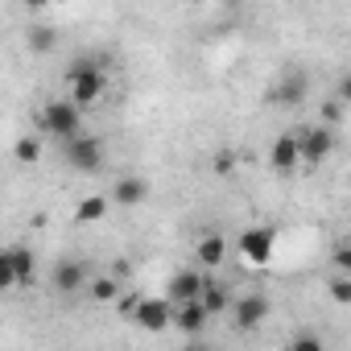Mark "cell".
I'll list each match as a JSON object with an SVG mask.
<instances>
[{
  "label": "cell",
  "instance_id": "1",
  "mask_svg": "<svg viewBox=\"0 0 351 351\" xmlns=\"http://www.w3.org/2000/svg\"><path fill=\"white\" fill-rule=\"evenodd\" d=\"M38 124H42V132L66 141V136L83 132V108H79L75 99H50V104L38 112Z\"/></svg>",
  "mask_w": 351,
  "mask_h": 351
},
{
  "label": "cell",
  "instance_id": "2",
  "mask_svg": "<svg viewBox=\"0 0 351 351\" xmlns=\"http://www.w3.org/2000/svg\"><path fill=\"white\" fill-rule=\"evenodd\" d=\"M66 83H71V99H75L79 108H91V104H99V95H104V87H108L104 71H99L95 62H87V58L71 62V71H66Z\"/></svg>",
  "mask_w": 351,
  "mask_h": 351
},
{
  "label": "cell",
  "instance_id": "3",
  "mask_svg": "<svg viewBox=\"0 0 351 351\" xmlns=\"http://www.w3.org/2000/svg\"><path fill=\"white\" fill-rule=\"evenodd\" d=\"M62 157H66L71 169H79V173H95V169L104 165V141H99V136H83V132H75V136H66Z\"/></svg>",
  "mask_w": 351,
  "mask_h": 351
},
{
  "label": "cell",
  "instance_id": "4",
  "mask_svg": "<svg viewBox=\"0 0 351 351\" xmlns=\"http://www.w3.org/2000/svg\"><path fill=\"white\" fill-rule=\"evenodd\" d=\"M330 153H335V132H330V124H318V128H310V132L298 136V157H302V161L318 165V161H326Z\"/></svg>",
  "mask_w": 351,
  "mask_h": 351
},
{
  "label": "cell",
  "instance_id": "5",
  "mask_svg": "<svg viewBox=\"0 0 351 351\" xmlns=\"http://www.w3.org/2000/svg\"><path fill=\"white\" fill-rule=\"evenodd\" d=\"M273 248H277V232L273 228H248L240 236V252L248 265H269L273 261Z\"/></svg>",
  "mask_w": 351,
  "mask_h": 351
},
{
  "label": "cell",
  "instance_id": "6",
  "mask_svg": "<svg viewBox=\"0 0 351 351\" xmlns=\"http://www.w3.org/2000/svg\"><path fill=\"white\" fill-rule=\"evenodd\" d=\"M169 314H173V310H169V298H141L128 318H132L141 330H165V326H169Z\"/></svg>",
  "mask_w": 351,
  "mask_h": 351
},
{
  "label": "cell",
  "instance_id": "7",
  "mask_svg": "<svg viewBox=\"0 0 351 351\" xmlns=\"http://www.w3.org/2000/svg\"><path fill=\"white\" fill-rule=\"evenodd\" d=\"M207 310H203V302L199 298H191V302H178V310L169 314V326H178L182 335H199L203 326H207Z\"/></svg>",
  "mask_w": 351,
  "mask_h": 351
},
{
  "label": "cell",
  "instance_id": "8",
  "mask_svg": "<svg viewBox=\"0 0 351 351\" xmlns=\"http://www.w3.org/2000/svg\"><path fill=\"white\" fill-rule=\"evenodd\" d=\"M50 281H54L58 293H75V289L87 285V265H83V261H58Z\"/></svg>",
  "mask_w": 351,
  "mask_h": 351
},
{
  "label": "cell",
  "instance_id": "9",
  "mask_svg": "<svg viewBox=\"0 0 351 351\" xmlns=\"http://www.w3.org/2000/svg\"><path fill=\"white\" fill-rule=\"evenodd\" d=\"M302 157H298V136H289V132H281L273 145H269V165L277 169V173H289L293 165H298Z\"/></svg>",
  "mask_w": 351,
  "mask_h": 351
},
{
  "label": "cell",
  "instance_id": "10",
  "mask_svg": "<svg viewBox=\"0 0 351 351\" xmlns=\"http://www.w3.org/2000/svg\"><path fill=\"white\" fill-rule=\"evenodd\" d=\"M265 318H269V302H265L261 293H248V298L236 302V326H240V330H252V326H261Z\"/></svg>",
  "mask_w": 351,
  "mask_h": 351
},
{
  "label": "cell",
  "instance_id": "11",
  "mask_svg": "<svg viewBox=\"0 0 351 351\" xmlns=\"http://www.w3.org/2000/svg\"><path fill=\"white\" fill-rule=\"evenodd\" d=\"M195 256H199L203 269H219L223 256H228V240H223V236H203L199 248H195Z\"/></svg>",
  "mask_w": 351,
  "mask_h": 351
},
{
  "label": "cell",
  "instance_id": "12",
  "mask_svg": "<svg viewBox=\"0 0 351 351\" xmlns=\"http://www.w3.org/2000/svg\"><path fill=\"white\" fill-rule=\"evenodd\" d=\"M199 289H203L199 273H173L169 277V302H191V298H199Z\"/></svg>",
  "mask_w": 351,
  "mask_h": 351
},
{
  "label": "cell",
  "instance_id": "13",
  "mask_svg": "<svg viewBox=\"0 0 351 351\" xmlns=\"http://www.w3.org/2000/svg\"><path fill=\"white\" fill-rule=\"evenodd\" d=\"M5 252H9L13 281H17V285H29V281H34V252H29V248H5Z\"/></svg>",
  "mask_w": 351,
  "mask_h": 351
},
{
  "label": "cell",
  "instance_id": "14",
  "mask_svg": "<svg viewBox=\"0 0 351 351\" xmlns=\"http://www.w3.org/2000/svg\"><path fill=\"white\" fill-rule=\"evenodd\" d=\"M145 195H149V186H145L141 178H120V182H116V191H112V199H116L120 207H136Z\"/></svg>",
  "mask_w": 351,
  "mask_h": 351
},
{
  "label": "cell",
  "instance_id": "15",
  "mask_svg": "<svg viewBox=\"0 0 351 351\" xmlns=\"http://www.w3.org/2000/svg\"><path fill=\"white\" fill-rule=\"evenodd\" d=\"M199 302H203V310H207V314H223V310H228V289H223L219 281H207V277H203Z\"/></svg>",
  "mask_w": 351,
  "mask_h": 351
},
{
  "label": "cell",
  "instance_id": "16",
  "mask_svg": "<svg viewBox=\"0 0 351 351\" xmlns=\"http://www.w3.org/2000/svg\"><path fill=\"white\" fill-rule=\"evenodd\" d=\"M58 46V29L54 25H29V50L34 54H50Z\"/></svg>",
  "mask_w": 351,
  "mask_h": 351
},
{
  "label": "cell",
  "instance_id": "17",
  "mask_svg": "<svg viewBox=\"0 0 351 351\" xmlns=\"http://www.w3.org/2000/svg\"><path fill=\"white\" fill-rule=\"evenodd\" d=\"M104 215H108V199H99V195H91L75 207V223H99Z\"/></svg>",
  "mask_w": 351,
  "mask_h": 351
},
{
  "label": "cell",
  "instance_id": "18",
  "mask_svg": "<svg viewBox=\"0 0 351 351\" xmlns=\"http://www.w3.org/2000/svg\"><path fill=\"white\" fill-rule=\"evenodd\" d=\"M273 95H277V104H285V108H293V104H302V95H306V87H302V79H298V75H289V79H285V83H281V87H277Z\"/></svg>",
  "mask_w": 351,
  "mask_h": 351
},
{
  "label": "cell",
  "instance_id": "19",
  "mask_svg": "<svg viewBox=\"0 0 351 351\" xmlns=\"http://www.w3.org/2000/svg\"><path fill=\"white\" fill-rule=\"evenodd\" d=\"M91 298L95 302H120V281L116 277H95L91 281Z\"/></svg>",
  "mask_w": 351,
  "mask_h": 351
},
{
  "label": "cell",
  "instance_id": "20",
  "mask_svg": "<svg viewBox=\"0 0 351 351\" xmlns=\"http://www.w3.org/2000/svg\"><path fill=\"white\" fill-rule=\"evenodd\" d=\"M13 153H17V161H25V165H34V161L42 157V141H38V136H21V141L13 145Z\"/></svg>",
  "mask_w": 351,
  "mask_h": 351
},
{
  "label": "cell",
  "instance_id": "21",
  "mask_svg": "<svg viewBox=\"0 0 351 351\" xmlns=\"http://www.w3.org/2000/svg\"><path fill=\"white\" fill-rule=\"evenodd\" d=\"M330 298H335L339 306H351V273L330 277Z\"/></svg>",
  "mask_w": 351,
  "mask_h": 351
},
{
  "label": "cell",
  "instance_id": "22",
  "mask_svg": "<svg viewBox=\"0 0 351 351\" xmlns=\"http://www.w3.org/2000/svg\"><path fill=\"white\" fill-rule=\"evenodd\" d=\"M211 169H215V173H232V169H236V153H232V149H219V153L211 157Z\"/></svg>",
  "mask_w": 351,
  "mask_h": 351
},
{
  "label": "cell",
  "instance_id": "23",
  "mask_svg": "<svg viewBox=\"0 0 351 351\" xmlns=\"http://www.w3.org/2000/svg\"><path fill=\"white\" fill-rule=\"evenodd\" d=\"M17 281H13V269H9V252L0 248V293H9Z\"/></svg>",
  "mask_w": 351,
  "mask_h": 351
},
{
  "label": "cell",
  "instance_id": "24",
  "mask_svg": "<svg viewBox=\"0 0 351 351\" xmlns=\"http://www.w3.org/2000/svg\"><path fill=\"white\" fill-rule=\"evenodd\" d=\"M289 351H322V339H318V335H298V339L289 343Z\"/></svg>",
  "mask_w": 351,
  "mask_h": 351
},
{
  "label": "cell",
  "instance_id": "25",
  "mask_svg": "<svg viewBox=\"0 0 351 351\" xmlns=\"http://www.w3.org/2000/svg\"><path fill=\"white\" fill-rule=\"evenodd\" d=\"M335 265H339V273H351V248L347 244H335Z\"/></svg>",
  "mask_w": 351,
  "mask_h": 351
},
{
  "label": "cell",
  "instance_id": "26",
  "mask_svg": "<svg viewBox=\"0 0 351 351\" xmlns=\"http://www.w3.org/2000/svg\"><path fill=\"white\" fill-rule=\"evenodd\" d=\"M322 116H326V124H339V120H343V99H330V104L322 108Z\"/></svg>",
  "mask_w": 351,
  "mask_h": 351
},
{
  "label": "cell",
  "instance_id": "27",
  "mask_svg": "<svg viewBox=\"0 0 351 351\" xmlns=\"http://www.w3.org/2000/svg\"><path fill=\"white\" fill-rule=\"evenodd\" d=\"M29 9H46V5H54V0H25Z\"/></svg>",
  "mask_w": 351,
  "mask_h": 351
}]
</instances>
